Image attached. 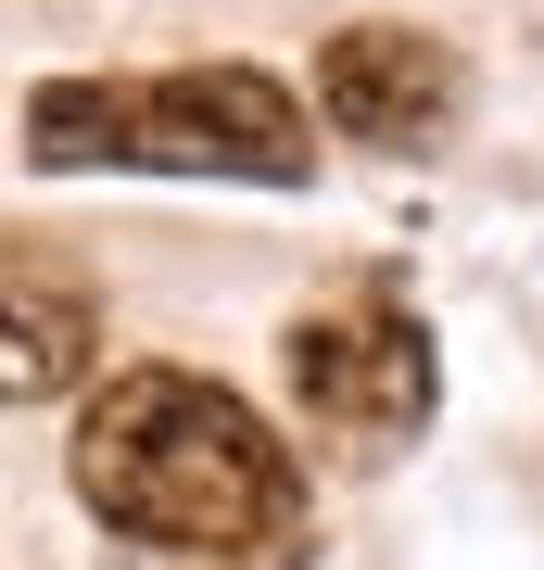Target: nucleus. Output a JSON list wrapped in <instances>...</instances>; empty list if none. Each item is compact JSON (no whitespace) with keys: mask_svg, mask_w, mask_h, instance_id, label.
Wrapping results in <instances>:
<instances>
[{"mask_svg":"<svg viewBox=\"0 0 544 570\" xmlns=\"http://www.w3.org/2000/svg\"><path fill=\"white\" fill-rule=\"evenodd\" d=\"M77 494L101 532L190 570H304V469L241 393L190 367H115L77 419Z\"/></svg>","mask_w":544,"mask_h":570,"instance_id":"nucleus-1","label":"nucleus"},{"mask_svg":"<svg viewBox=\"0 0 544 570\" xmlns=\"http://www.w3.org/2000/svg\"><path fill=\"white\" fill-rule=\"evenodd\" d=\"M26 153L77 178H254L304 190L317 127L266 63H152V77H51L26 102Z\"/></svg>","mask_w":544,"mask_h":570,"instance_id":"nucleus-2","label":"nucleus"},{"mask_svg":"<svg viewBox=\"0 0 544 570\" xmlns=\"http://www.w3.org/2000/svg\"><path fill=\"white\" fill-rule=\"evenodd\" d=\"M279 367H291V406L317 419V444H343V456L418 444L431 393H444L431 330H418V305H405L393 279H343L329 305H304L291 343H279Z\"/></svg>","mask_w":544,"mask_h":570,"instance_id":"nucleus-3","label":"nucleus"},{"mask_svg":"<svg viewBox=\"0 0 544 570\" xmlns=\"http://www.w3.org/2000/svg\"><path fill=\"white\" fill-rule=\"evenodd\" d=\"M468 102V63L431 26H329L317 39V115L367 153H431Z\"/></svg>","mask_w":544,"mask_h":570,"instance_id":"nucleus-4","label":"nucleus"},{"mask_svg":"<svg viewBox=\"0 0 544 570\" xmlns=\"http://www.w3.org/2000/svg\"><path fill=\"white\" fill-rule=\"evenodd\" d=\"M101 355V305L63 254L0 242V406H39V393H77Z\"/></svg>","mask_w":544,"mask_h":570,"instance_id":"nucleus-5","label":"nucleus"}]
</instances>
